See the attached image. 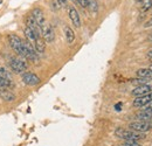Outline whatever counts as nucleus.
<instances>
[{
	"instance_id": "1",
	"label": "nucleus",
	"mask_w": 152,
	"mask_h": 146,
	"mask_svg": "<svg viewBox=\"0 0 152 146\" xmlns=\"http://www.w3.org/2000/svg\"><path fill=\"white\" fill-rule=\"evenodd\" d=\"M115 134H116V137H118V138H121L123 140H132V142H138V140L145 138L144 133L136 132V131H132L130 128H116Z\"/></svg>"
},
{
	"instance_id": "2",
	"label": "nucleus",
	"mask_w": 152,
	"mask_h": 146,
	"mask_svg": "<svg viewBox=\"0 0 152 146\" xmlns=\"http://www.w3.org/2000/svg\"><path fill=\"white\" fill-rule=\"evenodd\" d=\"M8 43L12 47V49L15 50L22 57V55H23V41L15 34H10L8 35Z\"/></svg>"
},
{
	"instance_id": "3",
	"label": "nucleus",
	"mask_w": 152,
	"mask_h": 146,
	"mask_svg": "<svg viewBox=\"0 0 152 146\" xmlns=\"http://www.w3.org/2000/svg\"><path fill=\"white\" fill-rule=\"evenodd\" d=\"M10 66H11L12 70L17 74L23 73L28 68V64L23 61V58H18V57H12L10 60Z\"/></svg>"
},
{
	"instance_id": "4",
	"label": "nucleus",
	"mask_w": 152,
	"mask_h": 146,
	"mask_svg": "<svg viewBox=\"0 0 152 146\" xmlns=\"http://www.w3.org/2000/svg\"><path fill=\"white\" fill-rule=\"evenodd\" d=\"M41 35L43 37L45 42L50 43V42L54 41V39H55V32H54V28L52 27L50 23H47V22L43 23V26L41 27Z\"/></svg>"
},
{
	"instance_id": "5",
	"label": "nucleus",
	"mask_w": 152,
	"mask_h": 146,
	"mask_svg": "<svg viewBox=\"0 0 152 146\" xmlns=\"http://www.w3.org/2000/svg\"><path fill=\"white\" fill-rule=\"evenodd\" d=\"M129 128L132 131L136 132H140V133H144V132H148L152 128V123L150 122H143V120H136L129 124Z\"/></svg>"
},
{
	"instance_id": "6",
	"label": "nucleus",
	"mask_w": 152,
	"mask_h": 146,
	"mask_svg": "<svg viewBox=\"0 0 152 146\" xmlns=\"http://www.w3.org/2000/svg\"><path fill=\"white\" fill-rule=\"evenodd\" d=\"M21 80L26 85H29V87L38 85L40 83V78H39L38 75H35L34 73H29V72H26V73L22 74Z\"/></svg>"
},
{
	"instance_id": "7",
	"label": "nucleus",
	"mask_w": 152,
	"mask_h": 146,
	"mask_svg": "<svg viewBox=\"0 0 152 146\" xmlns=\"http://www.w3.org/2000/svg\"><path fill=\"white\" fill-rule=\"evenodd\" d=\"M150 92H152V82L136 87L132 90V95L138 97V96H143V95H146V93H150Z\"/></svg>"
},
{
	"instance_id": "8",
	"label": "nucleus",
	"mask_w": 152,
	"mask_h": 146,
	"mask_svg": "<svg viewBox=\"0 0 152 146\" xmlns=\"http://www.w3.org/2000/svg\"><path fill=\"white\" fill-rule=\"evenodd\" d=\"M152 101V92L143 95V96H138L133 99V107L136 108H143L144 105H146L148 103H150Z\"/></svg>"
},
{
	"instance_id": "9",
	"label": "nucleus",
	"mask_w": 152,
	"mask_h": 146,
	"mask_svg": "<svg viewBox=\"0 0 152 146\" xmlns=\"http://www.w3.org/2000/svg\"><path fill=\"white\" fill-rule=\"evenodd\" d=\"M68 14H69V19L72 20L73 25L75 26L76 28H80L81 27V19H80V14L77 12L74 6H70L69 9H68Z\"/></svg>"
},
{
	"instance_id": "10",
	"label": "nucleus",
	"mask_w": 152,
	"mask_h": 146,
	"mask_svg": "<svg viewBox=\"0 0 152 146\" xmlns=\"http://www.w3.org/2000/svg\"><path fill=\"white\" fill-rule=\"evenodd\" d=\"M23 33H25V36L27 39V41L31 42V43H34L39 37H40V34H39V33H37L35 31H33V29H31V28H28V27L25 28Z\"/></svg>"
},
{
	"instance_id": "11",
	"label": "nucleus",
	"mask_w": 152,
	"mask_h": 146,
	"mask_svg": "<svg viewBox=\"0 0 152 146\" xmlns=\"http://www.w3.org/2000/svg\"><path fill=\"white\" fill-rule=\"evenodd\" d=\"M25 22H26V27H28V28L35 31L39 34H41V27L37 23V21L34 20V18H33L32 15H28V17L26 18V20H25Z\"/></svg>"
},
{
	"instance_id": "12",
	"label": "nucleus",
	"mask_w": 152,
	"mask_h": 146,
	"mask_svg": "<svg viewBox=\"0 0 152 146\" xmlns=\"http://www.w3.org/2000/svg\"><path fill=\"white\" fill-rule=\"evenodd\" d=\"M136 118L138 120L143 122H151L152 120V110H142L136 115Z\"/></svg>"
},
{
	"instance_id": "13",
	"label": "nucleus",
	"mask_w": 152,
	"mask_h": 146,
	"mask_svg": "<svg viewBox=\"0 0 152 146\" xmlns=\"http://www.w3.org/2000/svg\"><path fill=\"white\" fill-rule=\"evenodd\" d=\"M0 98L5 102H13L15 101V95L10 89H0Z\"/></svg>"
},
{
	"instance_id": "14",
	"label": "nucleus",
	"mask_w": 152,
	"mask_h": 146,
	"mask_svg": "<svg viewBox=\"0 0 152 146\" xmlns=\"http://www.w3.org/2000/svg\"><path fill=\"white\" fill-rule=\"evenodd\" d=\"M32 17L34 18V20L37 21V23H38L40 27L43 26V23H45V15H43V12L40 8H34L33 9Z\"/></svg>"
},
{
	"instance_id": "15",
	"label": "nucleus",
	"mask_w": 152,
	"mask_h": 146,
	"mask_svg": "<svg viewBox=\"0 0 152 146\" xmlns=\"http://www.w3.org/2000/svg\"><path fill=\"white\" fill-rule=\"evenodd\" d=\"M63 32H64V36H66L67 42H68V43H73L74 40H75V33H74V31H73L69 26H64Z\"/></svg>"
},
{
	"instance_id": "16",
	"label": "nucleus",
	"mask_w": 152,
	"mask_h": 146,
	"mask_svg": "<svg viewBox=\"0 0 152 146\" xmlns=\"http://www.w3.org/2000/svg\"><path fill=\"white\" fill-rule=\"evenodd\" d=\"M34 48H35V50H37L38 54H41V53L45 52V49H46V43H45V40L41 36L39 37L38 40L34 42Z\"/></svg>"
},
{
	"instance_id": "17",
	"label": "nucleus",
	"mask_w": 152,
	"mask_h": 146,
	"mask_svg": "<svg viewBox=\"0 0 152 146\" xmlns=\"http://www.w3.org/2000/svg\"><path fill=\"white\" fill-rule=\"evenodd\" d=\"M137 76L139 78H151L152 77V72L149 68H142L137 70Z\"/></svg>"
},
{
	"instance_id": "18",
	"label": "nucleus",
	"mask_w": 152,
	"mask_h": 146,
	"mask_svg": "<svg viewBox=\"0 0 152 146\" xmlns=\"http://www.w3.org/2000/svg\"><path fill=\"white\" fill-rule=\"evenodd\" d=\"M138 4L140 6V9L143 12L150 9L152 7V0H138Z\"/></svg>"
},
{
	"instance_id": "19",
	"label": "nucleus",
	"mask_w": 152,
	"mask_h": 146,
	"mask_svg": "<svg viewBox=\"0 0 152 146\" xmlns=\"http://www.w3.org/2000/svg\"><path fill=\"white\" fill-rule=\"evenodd\" d=\"M13 87V83L11 81H7V80H4L2 77H0V89H8Z\"/></svg>"
},
{
	"instance_id": "20",
	"label": "nucleus",
	"mask_w": 152,
	"mask_h": 146,
	"mask_svg": "<svg viewBox=\"0 0 152 146\" xmlns=\"http://www.w3.org/2000/svg\"><path fill=\"white\" fill-rule=\"evenodd\" d=\"M0 77H2L4 80H7V81H11V82H12V76H11V74L8 73L5 68H2V67H0Z\"/></svg>"
},
{
	"instance_id": "21",
	"label": "nucleus",
	"mask_w": 152,
	"mask_h": 146,
	"mask_svg": "<svg viewBox=\"0 0 152 146\" xmlns=\"http://www.w3.org/2000/svg\"><path fill=\"white\" fill-rule=\"evenodd\" d=\"M88 7L90 8L91 12H97L98 11V4L96 0H88Z\"/></svg>"
},
{
	"instance_id": "22",
	"label": "nucleus",
	"mask_w": 152,
	"mask_h": 146,
	"mask_svg": "<svg viewBox=\"0 0 152 146\" xmlns=\"http://www.w3.org/2000/svg\"><path fill=\"white\" fill-rule=\"evenodd\" d=\"M151 81V78H136V80H132V83L136 84V85H143L145 83H149Z\"/></svg>"
},
{
	"instance_id": "23",
	"label": "nucleus",
	"mask_w": 152,
	"mask_h": 146,
	"mask_svg": "<svg viewBox=\"0 0 152 146\" xmlns=\"http://www.w3.org/2000/svg\"><path fill=\"white\" fill-rule=\"evenodd\" d=\"M119 146H140L137 142H132V140H125L124 142V144H122V145Z\"/></svg>"
},
{
	"instance_id": "24",
	"label": "nucleus",
	"mask_w": 152,
	"mask_h": 146,
	"mask_svg": "<svg viewBox=\"0 0 152 146\" xmlns=\"http://www.w3.org/2000/svg\"><path fill=\"white\" fill-rule=\"evenodd\" d=\"M52 8H53L54 11H57V9L61 8V5H60V2H58L57 0H53V1H52Z\"/></svg>"
},
{
	"instance_id": "25",
	"label": "nucleus",
	"mask_w": 152,
	"mask_h": 146,
	"mask_svg": "<svg viewBox=\"0 0 152 146\" xmlns=\"http://www.w3.org/2000/svg\"><path fill=\"white\" fill-rule=\"evenodd\" d=\"M143 110H152V101L150 103H148L146 105H144V107H143Z\"/></svg>"
},
{
	"instance_id": "26",
	"label": "nucleus",
	"mask_w": 152,
	"mask_h": 146,
	"mask_svg": "<svg viewBox=\"0 0 152 146\" xmlns=\"http://www.w3.org/2000/svg\"><path fill=\"white\" fill-rule=\"evenodd\" d=\"M57 1L60 2L61 7H66V6H67V0H57Z\"/></svg>"
},
{
	"instance_id": "27",
	"label": "nucleus",
	"mask_w": 152,
	"mask_h": 146,
	"mask_svg": "<svg viewBox=\"0 0 152 146\" xmlns=\"http://www.w3.org/2000/svg\"><path fill=\"white\" fill-rule=\"evenodd\" d=\"M144 26H145L146 28H148V27H152V19H150V20H149V21H148V22H146Z\"/></svg>"
},
{
	"instance_id": "28",
	"label": "nucleus",
	"mask_w": 152,
	"mask_h": 146,
	"mask_svg": "<svg viewBox=\"0 0 152 146\" xmlns=\"http://www.w3.org/2000/svg\"><path fill=\"white\" fill-rule=\"evenodd\" d=\"M121 108H122V103H118V104H116V105H115V109L117 110V111H119Z\"/></svg>"
},
{
	"instance_id": "29",
	"label": "nucleus",
	"mask_w": 152,
	"mask_h": 146,
	"mask_svg": "<svg viewBox=\"0 0 152 146\" xmlns=\"http://www.w3.org/2000/svg\"><path fill=\"white\" fill-rule=\"evenodd\" d=\"M148 57H149V58H152V49L148 52Z\"/></svg>"
},
{
	"instance_id": "30",
	"label": "nucleus",
	"mask_w": 152,
	"mask_h": 146,
	"mask_svg": "<svg viewBox=\"0 0 152 146\" xmlns=\"http://www.w3.org/2000/svg\"><path fill=\"white\" fill-rule=\"evenodd\" d=\"M149 41H151V42H152V34L150 35V36H149Z\"/></svg>"
},
{
	"instance_id": "31",
	"label": "nucleus",
	"mask_w": 152,
	"mask_h": 146,
	"mask_svg": "<svg viewBox=\"0 0 152 146\" xmlns=\"http://www.w3.org/2000/svg\"><path fill=\"white\" fill-rule=\"evenodd\" d=\"M149 69H150V70H151V72H152V64H151V66H150V67H149Z\"/></svg>"
},
{
	"instance_id": "32",
	"label": "nucleus",
	"mask_w": 152,
	"mask_h": 146,
	"mask_svg": "<svg viewBox=\"0 0 152 146\" xmlns=\"http://www.w3.org/2000/svg\"><path fill=\"white\" fill-rule=\"evenodd\" d=\"M73 1H74V2H77V0H73Z\"/></svg>"
},
{
	"instance_id": "33",
	"label": "nucleus",
	"mask_w": 152,
	"mask_h": 146,
	"mask_svg": "<svg viewBox=\"0 0 152 146\" xmlns=\"http://www.w3.org/2000/svg\"><path fill=\"white\" fill-rule=\"evenodd\" d=\"M1 2H2V0H0V4H1Z\"/></svg>"
},
{
	"instance_id": "34",
	"label": "nucleus",
	"mask_w": 152,
	"mask_h": 146,
	"mask_svg": "<svg viewBox=\"0 0 152 146\" xmlns=\"http://www.w3.org/2000/svg\"><path fill=\"white\" fill-rule=\"evenodd\" d=\"M151 61H152V58H151Z\"/></svg>"
}]
</instances>
